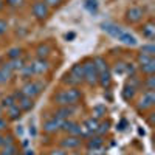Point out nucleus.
Instances as JSON below:
<instances>
[{
	"mask_svg": "<svg viewBox=\"0 0 155 155\" xmlns=\"http://www.w3.org/2000/svg\"><path fill=\"white\" fill-rule=\"evenodd\" d=\"M3 144H5V137L0 134V146H3Z\"/></svg>",
	"mask_w": 155,
	"mask_h": 155,
	"instance_id": "obj_44",
	"label": "nucleus"
},
{
	"mask_svg": "<svg viewBox=\"0 0 155 155\" xmlns=\"http://www.w3.org/2000/svg\"><path fill=\"white\" fill-rule=\"evenodd\" d=\"M109 126H110V123H109V121H106V123L99 124V126H98V130H96V134H98V135H104V134L109 130Z\"/></svg>",
	"mask_w": 155,
	"mask_h": 155,
	"instance_id": "obj_35",
	"label": "nucleus"
},
{
	"mask_svg": "<svg viewBox=\"0 0 155 155\" xmlns=\"http://www.w3.org/2000/svg\"><path fill=\"white\" fill-rule=\"evenodd\" d=\"M14 104H17L14 95L5 96V98H3V101H2V107H6V109H8V107H11V106H14Z\"/></svg>",
	"mask_w": 155,
	"mask_h": 155,
	"instance_id": "obj_30",
	"label": "nucleus"
},
{
	"mask_svg": "<svg viewBox=\"0 0 155 155\" xmlns=\"http://www.w3.org/2000/svg\"><path fill=\"white\" fill-rule=\"evenodd\" d=\"M134 95H135V88L132 87V85H126L124 87V90H123V98L126 99V101H129V99H132L134 98Z\"/></svg>",
	"mask_w": 155,
	"mask_h": 155,
	"instance_id": "obj_27",
	"label": "nucleus"
},
{
	"mask_svg": "<svg viewBox=\"0 0 155 155\" xmlns=\"http://www.w3.org/2000/svg\"><path fill=\"white\" fill-rule=\"evenodd\" d=\"M62 3V0H45V5L50 8V6H58Z\"/></svg>",
	"mask_w": 155,
	"mask_h": 155,
	"instance_id": "obj_40",
	"label": "nucleus"
},
{
	"mask_svg": "<svg viewBox=\"0 0 155 155\" xmlns=\"http://www.w3.org/2000/svg\"><path fill=\"white\" fill-rule=\"evenodd\" d=\"M141 34H143V37H146V39H153L155 37V25L152 22H147L146 25H143Z\"/></svg>",
	"mask_w": 155,
	"mask_h": 155,
	"instance_id": "obj_18",
	"label": "nucleus"
},
{
	"mask_svg": "<svg viewBox=\"0 0 155 155\" xmlns=\"http://www.w3.org/2000/svg\"><path fill=\"white\" fill-rule=\"evenodd\" d=\"M140 68H141V71L146 73V74H153V71H155V59L149 61L147 64H143V65H140Z\"/></svg>",
	"mask_w": 155,
	"mask_h": 155,
	"instance_id": "obj_24",
	"label": "nucleus"
},
{
	"mask_svg": "<svg viewBox=\"0 0 155 155\" xmlns=\"http://www.w3.org/2000/svg\"><path fill=\"white\" fill-rule=\"evenodd\" d=\"M155 102V93L153 92H146L143 96H141L140 102H138V110H146L150 109Z\"/></svg>",
	"mask_w": 155,
	"mask_h": 155,
	"instance_id": "obj_11",
	"label": "nucleus"
},
{
	"mask_svg": "<svg viewBox=\"0 0 155 155\" xmlns=\"http://www.w3.org/2000/svg\"><path fill=\"white\" fill-rule=\"evenodd\" d=\"M3 6V3H2V0H0V8H2Z\"/></svg>",
	"mask_w": 155,
	"mask_h": 155,
	"instance_id": "obj_49",
	"label": "nucleus"
},
{
	"mask_svg": "<svg viewBox=\"0 0 155 155\" xmlns=\"http://www.w3.org/2000/svg\"><path fill=\"white\" fill-rule=\"evenodd\" d=\"M12 68H11V65H9V62L8 64H3L2 67H0V78H2V82H6V81H9L11 79V76H12Z\"/></svg>",
	"mask_w": 155,
	"mask_h": 155,
	"instance_id": "obj_17",
	"label": "nucleus"
},
{
	"mask_svg": "<svg viewBox=\"0 0 155 155\" xmlns=\"http://www.w3.org/2000/svg\"><path fill=\"white\" fill-rule=\"evenodd\" d=\"M82 95L81 92L78 90L76 87H70V88H65V90H61L59 93L54 95V102L59 104L61 107L62 106H76L78 102L81 101Z\"/></svg>",
	"mask_w": 155,
	"mask_h": 155,
	"instance_id": "obj_1",
	"label": "nucleus"
},
{
	"mask_svg": "<svg viewBox=\"0 0 155 155\" xmlns=\"http://www.w3.org/2000/svg\"><path fill=\"white\" fill-rule=\"evenodd\" d=\"M87 146H88L90 150H92V149H99V147H102V138H101V135H99V137H92V138L88 140Z\"/></svg>",
	"mask_w": 155,
	"mask_h": 155,
	"instance_id": "obj_21",
	"label": "nucleus"
},
{
	"mask_svg": "<svg viewBox=\"0 0 155 155\" xmlns=\"http://www.w3.org/2000/svg\"><path fill=\"white\" fill-rule=\"evenodd\" d=\"M102 30H104L107 34H110L112 37H115V39H118V37L121 36V33L124 31L120 25H115V23H110V22L102 23Z\"/></svg>",
	"mask_w": 155,
	"mask_h": 155,
	"instance_id": "obj_14",
	"label": "nucleus"
},
{
	"mask_svg": "<svg viewBox=\"0 0 155 155\" xmlns=\"http://www.w3.org/2000/svg\"><path fill=\"white\" fill-rule=\"evenodd\" d=\"M14 98H16V102H17V106L20 107V110H22V112H28V110H31V109H33V106H34L33 98H28V96L22 95L20 90L14 93Z\"/></svg>",
	"mask_w": 155,
	"mask_h": 155,
	"instance_id": "obj_7",
	"label": "nucleus"
},
{
	"mask_svg": "<svg viewBox=\"0 0 155 155\" xmlns=\"http://www.w3.org/2000/svg\"><path fill=\"white\" fill-rule=\"evenodd\" d=\"M81 144H82V140H81L79 137H73V135L64 138V140L61 141V146H62L64 149H76V147H79Z\"/></svg>",
	"mask_w": 155,
	"mask_h": 155,
	"instance_id": "obj_13",
	"label": "nucleus"
},
{
	"mask_svg": "<svg viewBox=\"0 0 155 155\" xmlns=\"http://www.w3.org/2000/svg\"><path fill=\"white\" fill-rule=\"evenodd\" d=\"M36 53H37V58H39V59H45V58L50 54V47H48L47 44L39 45L37 50H36Z\"/></svg>",
	"mask_w": 155,
	"mask_h": 155,
	"instance_id": "obj_23",
	"label": "nucleus"
},
{
	"mask_svg": "<svg viewBox=\"0 0 155 155\" xmlns=\"http://www.w3.org/2000/svg\"><path fill=\"white\" fill-rule=\"evenodd\" d=\"M74 112H76L74 106H62V107L56 112L54 116H58V118H61V120H68L70 116L74 115Z\"/></svg>",
	"mask_w": 155,
	"mask_h": 155,
	"instance_id": "obj_15",
	"label": "nucleus"
},
{
	"mask_svg": "<svg viewBox=\"0 0 155 155\" xmlns=\"http://www.w3.org/2000/svg\"><path fill=\"white\" fill-rule=\"evenodd\" d=\"M126 124H127V123H126V120H123V121H121V124H120L118 127H116V129H120V130H124V129H126L124 126H126Z\"/></svg>",
	"mask_w": 155,
	"mask_h": 155,
	"instance_id": "obj_43",
	"label": "nucleus"
},
{
	"mask_svg": "<svg viewBox=\"0 0 155 155\" xmlns=\"http://www.w3.org/2000/svg\"><path fill=\"white\" fill-rule=\"evenodd\" d=\"M9 65H11L12 71H17V70L20 71V70H22V67L25 65V61H23L22 58H17V59H11Z\"/></svg>",
	"mask_w": 155,
	"mask_h": 155,
	"instance_id": "obj_26",
	"label": "nucleus"
},
{
	"mask_svg": "<svg viewBox=\"0 0 155 155\" xmlns=\"http://www.w3.org/2000/svg\"><path fill=\"white\" fill-rule=\"evenodd\" d=\"M33 11V16L37 19V20H45L47 16H48V12H50V8L45 5L44 0H39V2H36L31 8Z\"/></svg>",
	"mask_w": 155,
	"mask_h": 155,
	"instance_id": "obj_6",
	"label": "nucleus"
},
{
	"mask_svg": "<svg viewBox=\"0 0 155 155\" xmlns=\"http://www.w3.org/2000/svg\"><path fill=\"white\" fill-rule=\"evenodd\" d=\"M31 68H33V73L34 74H44L48 68H50V64L47 59H36L31 62Z\"/></svg>",
	"mask_w": 155,
	"mask_h": 155,
	"instance_id": "obj_12",
	"label": "nucleus"
},
{
	"mask_svg": "<svg viewBox=\"0 0 155 155\" xmlns=\"http://www.w3.org/2000/svg\"><path fill=\"white\" fill-rule=\"evenodd\" d=\"M8 56H9V59H17V58H20V56H22V48H19V47L11 48V50L8 51Z\"/></svg>",
	"mask_w": 155,
	"mask_h": 155,
	"instance_id": "obj_34",
	"label": "nucleus"
},
{
	"mask_svg": "<svg viewBox=\"0 0 155 155\" xmlns=\"http://www.w3.org/2000/svg\"><path fill=\"white\" fill-rule=\"evenodd\" d=\"M93 64H95V67H96V70H98V74H99L101 71L109 70L107 62H106L104 59H102V58H95V59H93Z\"/></svg>",
	"mask_w": 155,
	"mask_h": 155,
	"instance_id": "obj_22",
	"label": "nucleus"
},
{
	"mask_svg": "<svg viewBox=\"0 0 155 155\" xmlns=\"http://www.w3.org/2000/svg\"><path fill=\"white\" fill-rule=\"evenodd\" d=\"M16 155H22V153H16Z\"/></svg>",
	"mask_w": 155,
	"mask_h": 155,
	"instance_id": "obj_51",
	"label": "nucleus"
},
{
	"mask_svg": "<svg viewBox=\"0 0 155 155\" xmlns=\"http://www.w3.org/2000/svg\"><path fill=\"white\" fill-rule=\"evenodd\" d=\"M98 82L104 87V88H107V87L110 85V82H112V79H110V71H109V70L101 71V73L98 74Z\"/></svg>",
	"mask_w": 155,
	"mask_h": 155,
	"instance_id": "obj_20",
	"label": "nucleus"
},
{
	"mask_svg": "<svg viewBox=\"0 0 155 155\" xmlns=\"http://www.w3.org/2000/svg\"><path fill=\"white\" fill-rule=\"evenodd\" d=\"M2 116H3V107L0 106V118H2Z\"/></svg>",
	"mask_w": 155,
	"mask_h": 155,
	"instance_id": "obj_47",
	"label": "nucleus"
},
{
	"mask_svg": "<svg viewBox=\"0 0 155 155\" xmlns=\"http://www.w3.org/2000/svg\"><path fill=\"white\" fill-rule=\"evenodd\" d=\"M141 54H146V56H153L155 54V45L153 44H147L141 47Z\"/></svg>",
	"mask_w": 155,
	"mask_h": 155,
	"instance_id": "obj_28",
	"label": "nucleus"
},
{
	"mask_svg": "<svg viewBox=\"0 0 155 155\" xmlns=\"http://www.w3.org/2000/svg\"><path fill=\"white\" fill-rule=\"evenodd\" d=\"M6 31H8V23H6L3 19H0V36L5 34Z\"/></svg>",
	"mask_w": 155,
	"mask_h": 155,
	"instance_id": "obj_39",
	"label": "nucleus"
},
{
	"mask_svg": "<svg viewBox=\"0 0 155 155\" xmlns=\"http://www.w3.org/2000/svg\"><path fill=\"white\" fill-rule=\"evenodd\" d=\"M20 73H22V76L25 78V79H28V78H31L34 73H33V68H31V64L30 65H27V64H25V65L22 67V70H20Z\"/></svg>",
	"mask_w": 155,
	"mask_h": 155,
	"instance_id": "obj_32",
	"label": "nucleus"
},
{
	"mask_svg": "<svg viewBox=\"0 0 155 155\" xmlns=\"http://www.w3.org/2000/svg\"><path fill=\"white\" fill-rule=\"evenodd\" d=\"M23 0H6V5L11 6V8H17V6H22Z\"/></svg>",
	"mask_w": 155,
	"mask_h": 155,
	"instance_id": "obj_37",
	"label": "nucleus"
},
{
	"mask_svg": "<svg viewBox=\"0 0 155 155\" xmlns=\"http://www.w3.org/2000/svg\"><path fill=\"white\" fill-rule=\"evenodd\" d=\"M0 155H2V153H0Z\"/></svg>",
	"mask_w": 155,
	"mask_h": 155,
	"instance_id": "obj_52",
	"label": "nucleus"
},
{
	"mask_svg": "<svg viewBox=\"0 0 155 155\" xmlns=\"http://www.w3.org/2000/svg\"><path fill=\"white\" fill-rule=\"evenodd\" d=\"M0 84H2V78H0Z\"/></svg>",
	"mask_w": 155,
	"mask_h": 155,
	"instance_id": "obj_50",
	"label": "nucleus"
},
{
	"mask_svg": "<svg viewBox=\"0 0 155 155\" xmlns=\"http://www.w3.org/2000/svg\"><path fill=\"white\" fill-rule=\"evenodd\" d=\"M61 129H62V130H65V132H68V135L79 137V138H81V137H84V134H82V126H79V124L74 123V121L64 120V123H62Z\"/></svg>",
	"mask_w": 155,
	"mask_h": 155,
	"instance_id": "obj_5",
	"label": "nucleus"
},
{
	"mask_svg": "<svg viewBox=\"0 0 155 155\" xmlns=\"http://www.w3.org/2000/svg\"><path fill=\"white\" fill-rule=\"evenodd\" d=\"M144 85H146V92H153V88H155V78H153V74L147 76Z\"/></svg>",
	"mask_w": 155,
	"mask_h": 155,
	"instance_id": "obj_31",
	"label": "nucleus"
},
{
	"mask_svg": "<svg viewBox=\"0 0 155 155\" xmlns=\"http://www.w3.org/2000/svg\"><path fill=\"white\" fill-rule=\"evenodd\" d=\"M22 132H23V130H22V127L19 126V127H17V134H19V135H22Z\"/></svg>",
	"mask_w": 155,
	"mask_h": 155,
	"instance_id": "obj_46",
	"label": "nucleus"
},
{
	"mask_svg": "<svg viewBox=\"0 0 155 155\" xmlns=\"http://www.w3.org/2000/svg\"><path fill=\"white\" fill-rule=\"evenodd\" d=\"M74 36H76L74 33H70V34H67L65 37H67V39H74Z\"/></svg>",
	"mask_w": 155,
	"mask_h": 155,
	"instance_id": "obj_45",
	"label": "nucleus"
},
{
	"mask_svg": "<svg viewBox=\"0 0 155 155\" xmlns=\"http://www.w3.org/2000/svg\"><path fill=\"white\" fill-rule=\"evenodd\" d=\"M51 155H67V153L64 152V150H61V149H58V150H53V152H51Z\"/></svg>",
	"mask_w": 155,
	"mask_h": 155,
	"instance_id": "obj_42",
	"label": "nucleus"
},
{
	"mask_svg": "<svg viewBox=\"0 0 155 155\" xmlns=\"http://www.w3.org/2000/svg\"><path fill=\"white\" fill-rule=\"evenodd\" d=\"M6 115H8V118H9V120L16 121V120H19V118H20L22 110H20V107H19L17 104H14V106H11V107H8V109H6Z\"/></svg>",
	"mask_w": 155,
	"mask_h": 155,
	"instance_id": "obj_19",
	"label": "nucleus"
},
{
	"mask_svg": "<svg viewBox=\"0 0 155 155\" xmlns=\"http://www.w3.org/2000/svg\"><path fill=\"white\" fill-rule=\"evenodd\" d=\"M17 153V147L14 143H11V144H5V149L2 152V155H16Z\"/></svg>",
	"mask_w": 155,
	"mask_h": 155,
	"instance_id": "obj_29",
	"label": "nucleus"
},
{
	"mask_svg": "<svg viewBox=\"0 0 155 155\" xmlns=\"http://www.w3.org/2000/svg\"><path fill=\"white\" fill-rule=\"evenodd\" d=\"M84 8L88 12L95 14V12L98 11V2H96V0H84Z\"/></svg>",
	"mask_w": 155,
	"mask_h": 155,
	"instance_id": "obj_25",
	"label": "nucleus"
},
{
	"mask_svg": "<svg viewBox=\"0 0 155 155\" xmlns=\"http://www.w3.org/2000/svg\"><path fill=\"white\" fill-rule=\"evenodd\" d=\"M82 68H84V81L88 85H96L98 84V70L95 67L93 61H87L82 64Z\"/></svg>",
	"mask_w": 155,
	"mask_h": 155,
	"instance_id": "obj_3",
	"label": "nucleus"
},
{
	"mask_svg": "<svg viewBox=\"0 0 155 155\" xmlns=\"http://www.w3.org/2000/svg\"><path fill=\"white\" fill-rule=\"evenodd\" d=\"M44 87H45V84H44L42 81H28L27 84L22 87L20 92H22V95L34 99L37 95H41V92L44 90Z\"/></svg>",
	"mask_w": 155,
	"mask_h": 155,
	"instance_id": "obj_2",
	"label": "nucleus"
},
{
	"mask_svg": "<svg viewBox=\"0 0 155 155\" xmlns=\"http://www.w3.org/2000/svg\"><path fill=\"white\" fill-rule=\"evenodd\" d=\"M98 126H99V123H98L96 118H93V116H92V118H88V120H85L84 124H82V134H84V137H88V135H92V134H96Z\"/></svg>",
	"mask_w": 155,
	"mask_h": 155,
	"instance_id": "obj_10",
	"label": "nucleus"
},
{
	"mask_svg": "<svg viewBox=\"0 0 155 155\" xmlns=\"http://www.w3.org/2000/svg\"><path fill=\"white\" fill-rule=\"evenodd\" d=\"M6 127H8V123H6V120L2 116V118H0V132H2V130H6Z\"/></svg>",
	"mask_w": 155,
	"mask_h": 155,
	"instance_id": "obj_41",
	"label": "nucleus"
},
{
	"mask_svg": "<svg viewBox=\"0 0 155 155\" xmlns=\"http://www.w3.org/2000/svg\"><path fill=\"white\" fill-rule=\"evenodd\" d=\"M62 123H64V120L58 118V116H53V118H50V120H47L44 123V130L48 132V134H54V132H58L61 129Z\"/></svg>",
	"mask_w": 155,
	"mask_h": 155,
	"instance_id": "obj_9",
	"label": "nucleus"
},
{
	"mask_svg": "<svg viewBox=\"0 0 155 155\" xmlns=\"http://www.w3.org/2000/svg\"><path fill=\"white\" fill-rule=\"evenodd\" d=\"M118 41H120L121 44H124V45H129V47H135V45L138 44L137 37H135L134 34H130L129 31H126V30L121 33V36L118 37Z\"/></svg>",
	"mask_w": 155,
	"mask_h": 155,
	"instance_id": "obj_16",
	"label": "nucleus"
},
{
	"mask_svg": "<svg viewBox=\"0 0 155 155\" xmlns=\"http://www.w3.org/2000/svg\"><path fill=\"white\" fill-rule=\"evenodd\" d=\"M153 59V56H146V54H141L140 53V56H138V64L140 65H143V64H147L149 61H152Z\"/></svg>",
	"mask_w": 155,
	"mask_h": 155,
	"instance_id": "obj_36",
	"label": "nucleus"
},
{
	"mask_svg": "<svg viewBox=\"0 0 155 155\" xmlns=\"http://www.w3.org/2000/svg\"><path fill=\"white\" fill-rule=\"evenodd\" d=\"M27 155H34V152L33 150H27Z\"/></svg>",
	"mask_w": 155,
	"mask_h": 155,
	"instance_id": "obj_48",
	"label": "nucleus"
},
{
	"mask_svg": "<svg viewBox=\"0 0 155 155\" xmlns=\"http://www.w3.org/2000/svg\"><path fill=\"white\" fill-rule=\"evenodd\" d=\"M65 82L68 84H73V85H78V84H81L84 82V68L81 64H76V65L71 67L70 73L65 76V79H64Z\"/></svg>",
	"mask_w": 155,
	"mask_h": 155,
	"instance_id": "obj_4",
	"label": "nucleus"
},
{
	"mask_svg": "<svg viewBox=\"0 0 155 155\" xmlns=\"http://www.w3.org/2000/svg\"><path fill=\"white\" fill-rule=\"evenodd\" d=\"M143 16H144V11L141 9L140 6H132V8H129L127 12H126V19H127V22H130V23L140 22L141 19H143Z\"/></svg>",
	"mask_w": 155,
	"mask_h": 155,
	"instance_id": "obj_8",
	"label": "nucleus"
},
{
	"mask_svg": "<svg viewBox=\"0 0 155 155\" xmlns=\"http://www.w3.org/2000/svg\"><path fill=\"white\" fill-rule=\"evenodd\" d=\"M126 71V64L120 62V64H116V67H115V73L116 74H123Z\"/></svg>",
	"mask_w": 155,
	"mask_h": 155,
	"instance_id": "obj_38",
	"label": "nucleus"
},
{
	"mask_svg": "<svg viewBox=\"0 0 155 155\" xmlns=\"http://www.w3.org/2000/svg\"><path fill=\"white\" fill-rule=\"evenodd\" d=\"M106 115V106H96L93 109V118H101Z\"/></svg>",
	"mask_w": 155,
	"mask_h": 155,
	"instance_id": "obj_33",
	"label": "nucleus"
}]
</instances>
